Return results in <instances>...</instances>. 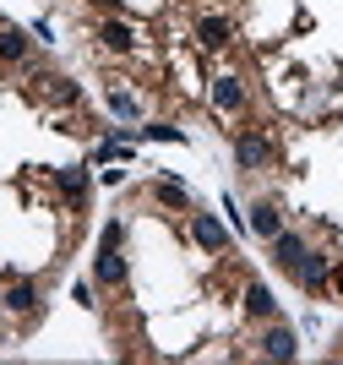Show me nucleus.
<instances>
[{
    "label": "nucleus",
    "mask_w": 343,
    "mask_h": 365,
    "mask_svg": "<svg viewBox=\"0 0 343 365\" xmlns=\"http://www.w3.org/2000/svg\"><path fill=\"white\" fill-rule=\"evenodd\" d=\"M148 137H158V142H180V131H175V125H148Z\"/></svg>",
    "instance_id": "nucleus-18"
},
{
    "label": "nucleus",
    "mask_w": 343,
    "mask_h": 365,
    "mask_svg": "<svg viewBox=\"0 0 343 365\" xmlns=\"http://www.w3.org/2000/svg\"><path fill=\"white\" fill-rule=\"evenodd\" d=\"M196 38L208 49H224L229 38H235V28H229V16H202V22H196Z\"/></svg>",
    "instance_id": "nucleus-5"
},
{
    "label": "nucleus",
    "mask_w": 343,
    "mask_h": 365,
    "mask_svg": "<svg viewBox=\"0 0 343 365\" xmlns=\"http://www.w3.org/2000/svg\"><path fill=\"white\" fill-rule=\"evenodd\" d=\"M300 278H305V289H322V284H327V257L305 251V262H300Z\"/></svg>",
    "instance_id": "nucleus-12"
},
{
    "label": "nucleus",
    "mask_w": 343,
    "mask_h": 365,
    "mask_svg": "<svg viewBox=\"0 0 343 365\" xmlns=\"http://www.w3.org/2000/svg\"><path fill=\"white\" fill-rule=\"evenodd\" d=\"M93 278H98V284H126V257H120L115 245H104V251H98V262H93Z\"/></svg>",
    "instance_id": "nucleus-4"
},
{
    "label": "nucleus",
    "mask_w": 343,
    "mask_h": 365,
    "mask_svg": "<svg viewBox=\"0 0 343 365\" xmlns=\"http://www.w3.org/2000/svg\"><path fill=\"white\" fill-rule=\"evenodd\" d=\"M262 354H267V360H295L300 344H295V333H289V327H272V333L262 338Z\"/></svg>",
    "instance_id": "nucleus-7"
},
{
    "label": "nucleus",
    "mask_w": 343,
    "mask_h": 365,
    "mask_svg": "<svg viewBox=\"0 0 343 365\" xmlns=\"http://www.w3.org/2000/svg\"><path fill=\"white\" fill-rule=\"evenodd\" d=\"M6 311H16V317L39 311V289H33V284H11V289H6Z\"/></svg>",
    "instance_id": "nucleus-10"
},
{
    "label": "nucleus",
    "mask_w": 343,
    "mask_h": 365,
    "mask_svg": "<svg viewBox=\"0 0 343 365\" xmlns=\"http://www.w3.org/2000/svg\"><path fill=\"white\" fill-rule=\"evenodd\" d=\"M44 82H49V93H55L60 104H71V98H76V82H71V76H44Z\"/></svg>",
    "instance_id": "nucleus-16"
},
{
    "label": "nucleus",
    "mask_w": 343,
    "mask_h": 365,
    "mask_svg": "<svg viewBox=\"0 0 343 365\" xmlns=\"http://www.w3.org/2000/svg\"><path fill=\"white\" fill-rule=\"evenodd\" d=\"M109 104H115V115H136V98H131V93H109Z\"/></svg>",
    "instance_id": "nucleus-17"
},
{
    "label": "nucleus",
    "mask_w": 343,
    "mask_h": 365,
    "mask_svg": "<svg viewBox=\"0 0 343 365\" xmlns=\"http://www.w3.org/2000/svg\"><path fill=\"white\" fill-rule=\"evenodd\" d=\"M251 229L262 235V240H272V235L284 229V213H278V202H256V207H251Z\"/></svg>",
    "instance_id": "nucleus-6"
},
{
    "label": "nucleus",
    "mask_w": 343,
    "mask_h": 365,
    "mask_svg": "<svg viewBox=\"0 0 343 365\" xmlns=\"http://www.w3.org/2000/svg\"><path fill=\"white\" fill-rule=\"evenodd\" d=\"M98 38H104V49H131V44H136L126 22H104V28H98Z\"/></svg>",
    "instance_id": "nucleus-13"
},
{
    "label": "nucleus",
    "mask_w": 343,
    "mask_h": 365,
    "mask_svg": "<svg viewBox=\"0 0 343 365\" xmlns=\"http://www.w3.org/2000/svg\"><path fill=\"white\" fill-rule=\"evenodd\" d=\"M245 311H251V317H272V311H278L267 284H251V289H245Z\"/></svg>",
    "instance_id": "nucleus-11"
},
{
    "label": "nucleus",
    "mask_w": 343,
    "mask_h": 365,
    "mask_svg": "<svg viewBox=\"0 0 343 365\" xmlns=\"http://www.w3.org/2000/svg\"><path fill=\"white\" fill-rule=\"evenodd\" d=\"M28 33L22 28H0V61H28Z\"/></svg>",
    "instance_id": "nucleus-9"
},
{
    "label": "nucleus",
    "mask_w": 343,
    "mask_h": 365,
    "mask_svg": "<svg viewBox=\"0 0 343 365\" xmlns=\"http://www.w3.org/2000/svg\"><path fill=\"white\" fill-rule=\"evenodd\" d=\"M104 6H120V0H104Z\"/></svg>",
    "instance_id": "nucleus-19"
},
{
    "label": "nucleus",
    "mask_w": 343,
    "mask_h": 365,
    "mask_svg": "<svg viewBox=\"0 0 343 365\" xmlns=\"http://www.w3.org/2000/svg\"><path fill=\"white\" fill-rule=\"evenodd\" d=\"M158 202H164V207H185V213H191V191H185V185H175V180L158 185Z\"/></svg>",
    "instance_id": "nucleus-14"
},
{
    "label": "nucleus",
    "mask_w": 343,
    "mask_h": 365,
    "mask_svg": "<svg viewBox=\"0 0 343 365\" xmlns=\"http://www.w3.org/2000/svg\"><path fill=\"white\" fill-rule=\"evenodd\" d=\"M213 104L224 109V115L245 109V88H240V76H218V82H213Z\"/></svg>",
    "instance_id": "nucleus-3"
},
{
    "label": "nucleus",
    "mask_w": 343,
    "mask_h": 365,
    "mask_svg": "<svg viewBox=\"0 0 343 365\" xmlns=\"http://www.w3.org/2000/svg\"><path fill=\"white\" fill-rule=\"evenodd\" d=\"M191 224H196V240L208 245V251H224V245H229V235H224V224H218V218H213V213H196V218H191Z\"/></svg>",
    "instance_id": "nucleus-8"
},
{
    "label": "nucleus",
    "mask_w": 343,
    "mask_h": 365,
    "mask_svg": "<svg viewBox=\"0 0 343 365\" xmlns=\"http://www.w3.org/2000/svg\"><path fill=\"white\" fill-rule=\"evenodd\" d=\"M272 257H278V267H289V273H300V262H305V240L300 235H272Z\"/></svg>",
    "instance_id": "nucleus-2"
},
{
    "label": "nucleus",
    "mask_w": 343,
    "mask_h": 365,
    "mask_svg": "<svg viewBox=\"0 0 343 365\" xmlns=\"http://www.w3.org/2000/svg\"><path fill=\"white\" fill-rule=\"evenodd\" d=\"M55 180H60V191H66V197H82V191H88V175H82V169H60V175H55Z\"/></svg>",
    "instance_id": "nucleus-15"
},
{
    "label": "nucleus",
    "mask_w": 343,
    "mask_h": 365,
    "mask_svg": "<svg viewBox=\"0 0 343 365\" xmlns=\"http://www.w3.org/2000/svg\"><path fill=\"white\" fill-rule=\"evenodd\" d=\"M235 158H240V169H267L272 164V142L256 137V131H245V137H235Z\"/></svg>",
    "instance_id": "nucleus-1"
}]
</instances>
